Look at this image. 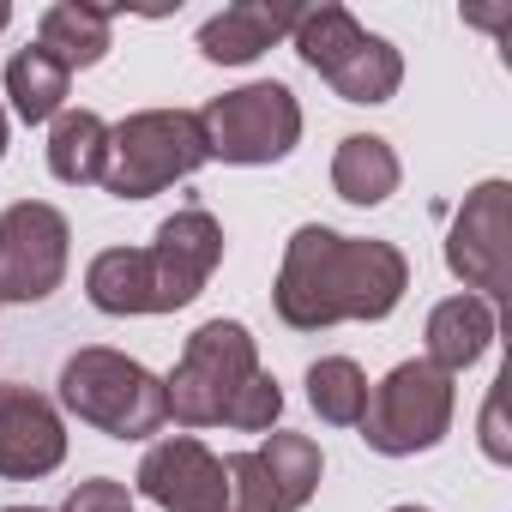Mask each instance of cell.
Returning <instances> with one entry per match:
<instances>
[{
    "mask_svg": "<svg viewBox=\"0 0 512 512\" xmlns=\"http://www.w3.org/2000/svg\"><path fill=\"white\" fill-rule=\"evenodd\" d=\"M404 290H410V260L392 241L302 223L284 241L272 308L290 332H326L344 320H386L404 302Z\"/></svg>",
    "mask_w": 512,
    "mask_h": 512,
    "instance_id": "cell-1",
    "label": "cell"
},
{
    "mask_svg": "<svg viewBox=\"0 0 512 512\" xmlns=\"http://www.w3.org/2000/svg\"><path fill=\"white\" fill-rule=\"evenodd\" d=\"M253 452H260V470H266V488H272V506L278 512H302L314 500V488L326 476V458H320V446L308 434L272 428L266 446H253Z\"/></svg>",
    "mask_w": 512,
    "mask_h": 512,
    "instance_id": "cell-18",
    "label": "cell"
},
{
    "mask_svg": "<svg viewBox=\"0 0 512 512\" xmlns=\"http://www.w3.org/2000/svg\"><path fill=\"white\" fill-rule=\"evenodd\" d=\"M169 416L181 428H241L266 434L284 416V386L260 368V344L241 320H205L163 380Z\"/></svg>",
    "mask_w": 512,
    "mask_h": 512,
    "instance_id": "cell-3",
    "label": "cell"
},
{
    "mask_svg": "<svg viewBox=\"0 0 512 512\" xmlns=\"http://www.w3.org/2000/svg\"><path fill=\"white\" fill-rule=\"evenodd\" d=\"M139 494L163 512H229L223 458L193 434H169L139 458Z\"/></svg>",
    "mask_w": 512,
    "mask_h": 512,
    "instance_id": "cell-11",
    "label": "cell"
},
{
    "mask_svg": "<svg viewBox=\"0 0 512 512\" xmlns=\"http://www.w3.org/2000/svg\"><path fill=\"white\" fill-rule=\"evenodd\" d=\"M205 157L199 115L193 109H139L121 127H109V169L103 187L115 199H151L175 181H187Z\"/></svg>",
    "mask_w": 512,
    "mask_h": 512,
    "instance_id": "cell-6",
    "label": "cell"
},
{
    "mask_svg": "<svg viewBox=\"0 0 512 512\" xmlns=\"http://www.w3.org/2000/svg\"><path fill=\"white\" fill-rule=\"evenodd\" d=\"M392 512H428V506H392Z\"/></svg>",
    "mask_w": 512,
    "mask_h": 512,
    "instance_id": "cell-26",
    "label": "cell"
},
{
    "mask_svg": "<svg viewBox=\"0 0 512 512\" xmlns=\"http://www.w3.org/2000/svg\"><path fill=\"white\" fill-rule=\"evenodd\" d=\"M428 368H440V374H464V368H476L482 356H488V344H494V308L482 302V296H446L434 314H428Z\"/></svg>",
    "mask_w": 512,
    "mask_h": 512,
    "instance_id": "cell-14",
    "label": "cell"
},
{
    "mask_svg": "<svg viewBox=\"0 0 512 512\" xmlns=\"http://www.w3.org/2000/svg\"><path fill=\"white\" fill-rule=\"evenodd\" d=\"M296 55L344 97V103H392L404 85V55L374 37L368 25H356L350 7L338 0H320V7L296 13Z\"/></svg>",
    "mask_w": 512,
    "mask_h": 512,
    "instance_id": "cell-5",
    "label": "cell"
},
{
    "mask_svg": "<svg viewBox=\"0 0 512 512\" xmlns=\"http://www.w3.org/2000/svg\"><path fill=\"white\" fill-rule=\"evenodd\" d=\"M61 458H67L61 410L31 386H0V476L37 482V476L61 470Z\"/></svg>",
    "mask_w": 512,
    "mask_h": 512,
    "instance_id": "cell-12",
    "label": "cell"
},
{
    "mask_svg": "<svg viewBox=\"0 0 512 512\" xmlns=\"http://www.w3.org/2000/svg\"><path fill=\"white\" fill-rule=\"evenodd\" d=\"M199 139H205V157L217 163H241V169L284 163L302 139V103L278 79H253L199 109Z\"/></svg>",
    "mask_w": 512,
    "mask_h": 512,
    "instance_id": "cell-8",
    "label": "cell"
},
{
    "mask_svg": "<svg viewBox=\"0 0 512 512\" xmlns=\"http://www.w3.org/2000/svg\"><path fill=\"white\" fill-rule=\"evenodd\" d=\"M482 452L494 464H512V440L500 434V392H488V404H482Z\"/></svg>",
    "mask_w": 512,
    "mask_h": 512,
    "instance_id": "cell-22",
    "label": "cell"
},
{
    "mask_svg": "<svg viewBox=\"0 0 512 512\" xmlns=\"http://www.w3.org/2000/svg\"><path fill=\"white\" fill-rule=\"evenodd\" d=\"M296 13L302 7H272V0H235L217 19L199 25V55L217 61V67H247L260 61L272 43H284L296 31Z\"/></svg>",
    "mask_w": 512,
    "mask_h": 512,
    "instance_id": "cell-13",
    "label": "cell"
},
{
    "mask_svg": "<svg viewBox=\"0 0 512 512\" xmlns=\"http://www.w3.org/2000/svg\"><path fill=\"white\" fill-rule=\"evenodd\" d=\"M49 169L67 187H91L109 169V121L91 109H61L49 121Z\"/></svg>",
    "mask_w": 512,
    "mask_h": 512,
    "instance_id": "cell-17",
    "label": "cell"
},
{
    "mask_svg": "<svg viewBox=\"0 0 512 512\" xmlns=\"http://www.w3.org/2000/svg\"><path fill=\"white\" fill-rule=\"evenodd\" d=\"M452 410H458V386L452 374L428 368L422 356L416 362H398L380 386H368V410H362V440L368 452L380 458H416V452H434L452 428Z\"/></svg>",
    "mask_w": 512,
    "mask_h": 512,
    "instance_id": "cell-7",
    "label": "cell"
},
{
    "mask_svg": "<svg viewBox=\"0 0 512 512\" xmlns=\"http://www.w3.org/2000/svg\"><path fill=\"white\" fill-rule=\"evenodd\" d=\"M7 139H13V127H7V109H0V157H7Z\"/></svg>",
    "mask_w": 512,
    "mask_h": 512,
    "instance_id": "cell-23",
    "label": "cell"
},
{
    "mask_svg": "<svg viewBox=\"0 0 512 512\" xmlns=\"http://www.w3.org/2000/svg\"><path fill=\"white\" fill-rule=\"evenodd\" d=\"M13 25V7H7V0H0V31H7Z\"/></svg>",
    "mask_w": 512,
    "mask_h": 512,
    "instance_id": "cell-24",
    "label": "cell"
},
{
    "mask_svg": "<svg viewBox=\"0 0 512 512\" xmlns=\"http://www.w3.org/2000/svg\"><path fill=\"white\" fill-rule=\"evenodd\" d=\"M0 512H43V506H0Z\"/></svg>",
    "mask_w": 512,
    "mask_h": 512,
    "instance_id": "cell-25",
    "label": "cell"
},
{
    "mask_svg": "<svg viewBox=\"0 0 512 512\" xmlns=\"http://www.w3.org/2000/svg\"><path fill=\"white\" fill-rule=\"evenodd\" d=\"M308 404L320 422L332 428H356L362 410H368V374L350 362V356H320L308 368Z\"/></svg>",
    "mask_w": 512,
    "mask_h": 512,
    "instance_id": "cell-20",
    "label": "cell"
},
{
    "mask_svg": "<svg viewBox=\"0 0 512 512\" xmlns=\"http://www.w3.org/2000/svg\"><path fill=\"white\" fill-rule=\"evenodd\" d=\"M67 85H73V73H67L61 61H49L37 43L7 61V97H13V115H19L25 127L55 121V115L67 109Z\"/></svg>",
    "mask_w": 512,
    "mask_h": 512,
    "instance_id": "cell-19",
    "label": "cell"
},
{
    "mask_svg": "<svg viewBox=\"0 0 512 512\" xmlns=\"http://www.w3.org/2000/svg\"><path fill=\"white\" fill-rule=\"evenodd\" d=\"M61 512H139V506H133L127 482H115V476H91V482H79V488L61 500Z\"/></svg>",
    "mask_w": 512,
    "mask_h": 512,
    "instance_id": "cell-21",
    "label": "cell"
},
{
    "mask_svg": "<svg viewBox=\"0 0 512 512\" xmlns=\"http://www.w3.org/2000/svg\"><path fill=\"white\" fill-rule=\"evenodd\" d=\"M506 199L512 187L494 175V181H476L446 229V272L476 290L488 308L512 290V241H506Z\"/></svg>",
    "mask_w": 512,
    "mask_h": 512,
    "instance_id": "cell-10",
    "label": "cell"
},
{
    "mask_svg": "<svg viewBox=\"0 0 512 512\" xmlns=\"http://www.w3.org/2000/svg\"><path fill=\"white\" fill-rule=\"evenodd\" d=\"M217 266H223V223L205 205H181L175 217L157 223L151 247H103L85 272V296L97 314L115 320L175 314L205 296Z\"/></svg>",
    "mask_w": 512,
    "mask_h": 512,
    "instance_id": "cell-2",
    "label": "cell"
},
{
    "mask_svg": "<svg viewBox=\"0 0 512 512\" xmlns=\"http://www.w3.org/2000/svg\"><path fill=\"white\" fill-rule=\"evenodd\" d=\"M67 217L43 199L0 211V302H49L67 278Z\"/></svg>",
    "mask_w": 512,
    "mask_h": 512,
    "instance_id": "cell-9",
    "label": "cell"
},
{
    "mask_svg": "<svg viewBox=\"0 0 512 512\" xmlns=\"http://www.w3.org/2000/svg\"><path fill=\"white\" fill-rule=\"evenodd\" d=\"M61 404L109 440H151L169 422L163 380L145 362H133L121 350H103V344L73 350L61 362Z\"/></svg>",
    "mask_w": 512,
    "mask_h": 512,
    "instance_id": "cell-4",
    "label": "cell"
},
{
    "mask_svg": "<svg viewBox=\"0 0 512 512\" xmlns=\"http://www.w3.org/2000/svg\"><path fill=\"white\" fill-rule=\"evenodd\" d=\"M398 181H404V163L380 133H350L332 157V187L350 205H386L398 193Z\"/></svg>",
    "mask_w": 512,
    "mask_h": 512,
    "instance_id": "cell-16",
    "label": "cell"
},
{
    "mask_svg": "<svg viewBox=\"0 0 512 512\" xmlns=\"http://www.w3.org/2000/svg\"><path fill=\"white\" fill-rule=\"evenodd\" d=\"M109 25H115V7H85V0H61L37 19V49L49 61H61L67 73L79 67H97L109 55Z\"/></svg>",
    "mask_w": 512,
    "mask_h": 512,
    "instance_id": "cell-15",
    "label": "cell"
}]
</instances>
